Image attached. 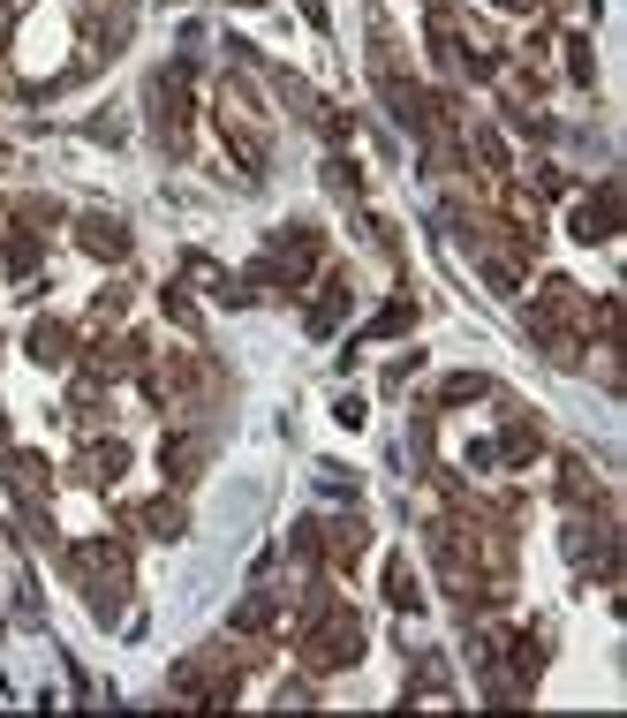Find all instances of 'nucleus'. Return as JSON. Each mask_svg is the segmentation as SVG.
<instances>
[{
	"label": "nucleus",
	"mask_w": 627,
	"mask_h": 718,
	"mask_svg": "<svg viewBox=\"0 0 627 718\" xmlns=\"http://www.w3.org/2000/svg\"><path fill=\"white\" fill-rule=\"evenodd\" d=\"M386 590H393L401 613H416V582H408V567H386Z\"/></svg>",
	"instance_id": "20e7f679"
},
{
	"label": "nucleus",
	"mask_w": 627,
	"mask_h": 718,
	"mask_svg": "<svg viewBox=\"0 0 627 718\" xmlns=\"http://www.w3.org/2000/svg\"><path fill=\"white\" fill-rule=\"evenodd\" d=\"M356 650H363V628H356V620H348V613H340V605H333V613H325L318 628H310L303 658H310V666H318V673H333V666H348Z\"/></svg>",
	"instance_id": "f257e3e1"
},
{
	"label": "nucleus",
	"mask_w": 627,
	"mask_h": 718,
	"mask_svg": "<svg viewBox=\"0 0 627 718\" xmlns=\"http://www.w3.org/2000/svg\"><path fill=\"white\" fill-rule=\"evenodd\" d=\"M612 227H620V189H597L590 205L575 212V235H582V242H597V235H612Z\"/></svg>",
	"instance_id": "f03ea898"
},
{
	"label": "nucleus",
	"mask_w": 627,
	"mask_h": 718,
	"mask_svg": "<svg viewBox=\"0 0 627 718\" xmlns=\"http://www.w3.org/2000/svg\"><path fill=\"white\" fill-rule=\"evenodd\" d=\"M76 242H84L91 257H106V265H114V257H129V235H121L114 220H76Z\"/></svg>",
	"instance_id": "7ed1b4c3"
}]
</instances>
